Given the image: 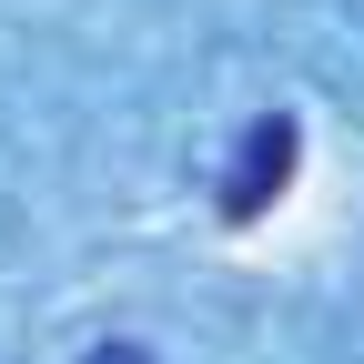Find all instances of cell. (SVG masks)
<instances>
[{
    "label": "cell",
    "mask_w": 364,
    "mask_h": 364,
    "mask_svg": "<svg viewBox=\"0 0 364 364\" xmlns=\"http://www.w3.org/2000/svg\"><path fill=\"white\" fill-rule=\"evenodd\" d=\"M284 172H294V122L273 112V122H253V132H243V162L223 172V213H233V223H253L273 193H284Z\"/></svg>",
    "instance_id": "obj_1"
}]
</instances>
